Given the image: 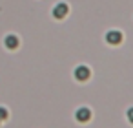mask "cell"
<instances>
[{
	"label": "cell",
	"mask_w": 133,
	"mask_h": 128,
	"mask_svg": "<svg viewBox=\"0 0 133 128\" xmlns=\"http://www.w3.org/2000/svg\"><path fill=\"white\" fill-rule=\"evenodd\" d=\"M73 75H75V79H77V81L84 82V81H88V79L91 77V70H89L88 66H77V68H75V71H73Z\"/></svg>",
	"instance_id": "6da1fadb"
},
{
	"label": "cell",
	"mask_w": 133,
	"mask_h": 128,
	"mask_svg": "<svg viewBox=\"0 0 133 128\" xmlns=\"http://www.w3.org/2000/svg\"><path fill=\"white\" fill-rule=\"evenodd\" d=\"M68 11H69L68 4H64V2H58V4L53 8V17H55L57 20H62V19L68 15Z\"/></svg>",
	"instance_id": "7a4b0ae2"
},
{
	"label": "cell",
	"mask_w": 133,
	"mask_h": 128,
	"mask_svg": "<svg viewBox=\"0 0 133 128\" xmlns=\"http://www.w3.org/2000/svg\"><path fill=\"white\" fill-rule=\"evenodd\" d=\"M75 119H77L78 123H88V121L91 119V110H89V108H86V106L78 108V110L75 112Z\"/></svg>",
	"instance_id": "3957f363"
},
{
	"label": "cell",
	"mask_w": 133,
	"mask_h": 128,
	"mask_svg": "<svg viewBox=\"0 0 133 128\" xmlns=\"http://www.w3.org/2000/svg\"><path fill=\"white\" fill-rule=\"evenodd\" d=\"M106 42H109V44H113V46H117V44H120L122 42V33L120 31H108L106 33Z\"/></svg>",
	"instance_id": "277c9868"
},
{
	"label": "cell",
	"mask_w": 133,
	"mask_h": 128,
	"mask_svg": "<svg viewBox=\"0 0 133 128\" xmlns=\"http://www.w3.org/2000/svg\"><path fill=\"white\" fill-rule=\"evenodd\" d=\"M4 46H6L8 50H17V48L20 46V40H18L17 35H8V37L4 39Z\"/></svg>",
	"instance_id": "5b68a950"
},
{
	"label": "cell",
	"mask_w": 133,
	"mask_h": 128,
	"mask_svg": "<svg viewBox=\"0 0 133 128\" xmlns=\"http://www.w3.org/2000/svg\"><path fill=\"white\" fill-rule=\"evenodd\" d=\"M8 117H9V112H8V108L0 106V121H6Z\"/></svg>",
	"instance_id": "8992f818"
},
{
	"label": "cell",
	"mask_w": 133,
	"mask_h": 128,
	"mask_svg": "<svg viewBox=\"0 0 133 128\" xmlns=\"http://www.w3.org/2000/svg\"><path fill=\"white\" fill-rule=\"evenodd\" d=\"M128 121H129V123L133 124V106H131V108L128 110Z\"/></svg>",
	"instance_id": "52a82bcc"
},
{
	"label": "cell",
	"mask_w": 133,
	"mask_h": 128,
	"mask_svg": "<svg viewBox=\"0 0 133 128\" xmlns=\"http://www.w3.org/2000/svg\"><path fill=\"white\" fill-rule=\"evenodd\" d=\"M0 123H2V121H0Z\"/></svg>",
	"instance_id": "ba28073f"
}]
</instances>
